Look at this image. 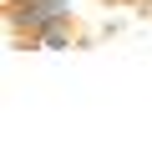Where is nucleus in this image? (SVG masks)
Listing matches in <instances>:
<instances>
[{
  "label": "nucleus",
  "instance_id": "1",
  "mask_svg": "<svg viewBox=\"0 0 152 147\" xmlns=\"http://www.w3.org/2000/svg\"><path fill=\"white\" fill-rule=\"evenodd\" d=\"M5 20H10L15 36L36 41L51 26H66L71 20V5H66V0H10V5H5Z\"/></svg>",
  "mask_w": 152,
  "mask_h": 147
}]
</instances>
